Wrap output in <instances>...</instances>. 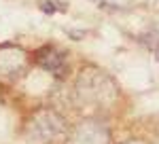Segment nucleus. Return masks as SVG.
<instances>
[{
  "label": "nucleus",
  "instance_id": "obj_1",
  "mask_svg": "<svg viewBox=\"0 0 159 144\" xmlns=\"http://www.w3.org/2000/svg\"><path fill=\"white\" fill-rule=\"evenodd\" d=\"M38 64H40L43 68H47V70L60 74V72L64 70V55H60V53L53 51V49H45V51L38 53Z\"/></svg>",
  "mask_w": 159,
  "mask_h": 144
},
{
  "label": "nucleus",
  "instance_id": "obj_2",
  "mask_svg": "<svg viewBox=\"0 0 159 144\" xmlns=\"http://www.w3.org/2000/svg\"><path fill=\"white\" fill-rule=\"evenodd\" d=\"M40 11L51 15V13L57 11V7H55V2H51V0H40Z\"/></svg>",
  "mask_w": 159,
  "mask_h": 144
}]
</instances>
